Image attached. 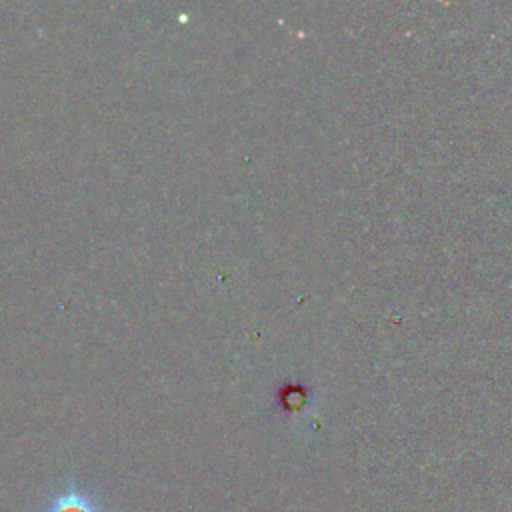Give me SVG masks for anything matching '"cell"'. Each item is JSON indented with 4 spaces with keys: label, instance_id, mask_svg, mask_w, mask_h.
<instances>
[{
    "label": "cell",
    "instance_id": "obj_1",
    "mask_svg": "<svg viewBox=\"0 0 512 512\" xmlns=\"http://www.w3.org/2000/svg\"><path fill=\"white\" fill-rule=\"evenodd\" d=\"M44 512H102V508L90 494L72 488L54 496Z\"/></svg>",
    "mask_w": 512,
    "mask_h": 512
}]
</instances>
